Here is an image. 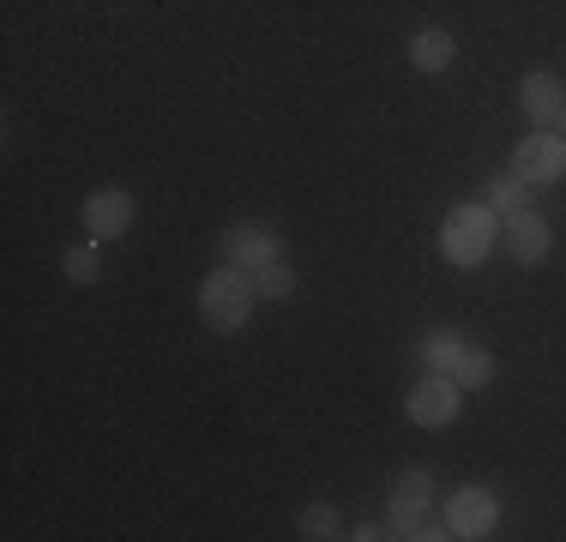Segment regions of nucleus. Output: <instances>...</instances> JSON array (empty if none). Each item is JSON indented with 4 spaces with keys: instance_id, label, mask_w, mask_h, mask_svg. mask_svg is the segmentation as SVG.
I'll use <instances>...</instances> for the list:
<instances>
[{
    "instance_id": "nucleus-1",
    "label": "nucleus",
    "mask_w": 566,
    "mask_h": 542,
    "mask_svg": "<svg viewBox=\"0 0 566 542\" xmlns=\"http://www.w3.org/2000/svg\"><path fill=\"white\" fill-rule=\"evenodd\" d=\"M501 248V217L489 211V199H476V206H452L440 217V260L458 265V271H476L489 253Z\"/></svg>"
},
{
    "instance_id": "nucleus-2",
    "label": "nucleus",
    "mask_w": 566,
    "mask_h": 542,
    "mask_svg": "<svg viewBox=\"0 0 566 542\" xmlns=\"http://www.w3.org/2000/svg\"><path fill=\"white\" fill-rule=\"evenodd\" d=\"M253 302H260V290H253V271H241V265L218 260V271L199 283V320H206L218 337H235L241 325H248Z\"/></svg>"
},
{
    "instance_id": "nucleus-3",
    "label": "nucleus",
    "mask_w": 566,
    "mask_h": 542,
    "mask_svg": "<svg viewBox=\"0 0 566 542\" xmlns=\"http://www.w3.org/2000/svg\"><path fill=\"white\" fill-rule=\"evenodd\" d=\"M458 410H464V386L452 374H422L410 392H403V416L416 428H452Z\"/></svg>"
},
{
    "instance_id": "nucleus-4",
    "label": "nucleus",
    "mask_w": 566,
    "mask_h": 542,
    "mask_svg": "<svg viewBox=\"0 0 566 542\" xmlns=\"http://www.w3.org/2000/svg\"><path fill=\"white\" fill-rule=\"evenodd\" d=\"M440 519H447V531L458 542H482V536L501 531V494H494V488H482V482H464L447 500V512H440Z\"/></svg>"
},
{
    "instance_id": "nucleus-5",
    "label": "nucleus",
    "mask_w": 566,
    "mask_h": 542,
    "mask_svg": "<svg viewBox=\"0 0 566 542\" xmlns=\"http://www.w3.org/2000/svg\"><path fill=\"white\" fill-rule=\"evenodd\" d=\"M512 175H524L531 187L566 181V139L555 127H531L518 145H512Z\"/></svg>"
},
{
    "instance_id": "nucleus-6",
    "label": "nucleus",
    "mask_w": 566,
    "mask_h": 542,
    "mask_svg": "<svg viewBox=\"0 0 566 542\" xmlns=\"http://www.w3.org/2000/svg\"><path fill=\"white\" fill-rule=\"evenodd\" d=\"M277 253H283V236H277L272 223H260V217L229 223L223 241H218V260L223 265H241V271H260L265 260H277Z\"/></svg>"
},
{
    "instance_id": "nucleus-7",
    "label": "nucleus",
    "mask_w": 566,
    "mask_h": 542,
    "mask_svg": "<svg viewBox=\"0 0 566 542\" xmlns=\"http://www.w3.org/2000/svg\"><path fill=\"white\" fill-rule=\"evenodd\" d=\"M133 217H139V199H133L127 187H97V194H85V206H78V223H85L91 241H120L133 229Z\"/></svg>"
},
{
    "instance_id": "nucleus-8",
    "label": "nucleus",
    "mask_w": 566,
    "mask_h": 542,
    "mask_svg": "<svg viewBox=\"0 0 566 542\" xmlns=\"http://www.w3.org/2000/svg\"><path fill=\"white\" fill-rule=\"evenodd\" d=\"M501 248L512 253V265H543L548 253H555V223H548L543 211H518V217H501Z\"/></svg>"
},
{
    "instance_id": "nucleus-9",
    "label": "nucleus",
    "mask_w": 566,
    "mask_h": 542,
    "mask_svg": "<svg viewBox=\"0 0 566 542\" xmlns=\"http://www.w3.org/2000/svg\"><path fill=\"white\" fill-rule=\"evenodd\" d=\"M518 108L531 127H555L560 108H566V79L548 73V66H531V73L518 79Z\"/></svg>"
},
{
    "instance_id": "nucleus-10",
    "label": "nucleus",
    "mask_w": 566,
    "mask_h": 542,
    "mask_svg": "<svg viewBox=\"0 0 566 542\" xmlns=\"http://www.w3.org/2000/svg\"><path fill=\"white\" fill-rule=\"evenodd\" d=\"M403 54H410L416 73H447V66L458 61V43H452V31H440V24H422V31L403 43Z\"/></svg>"
},
{
    "instance_id": "nucleus-11",
    "label": "nucleus",
    "mask_w": 566,
    "mask_h": 542,
    "mask_svg": "<svg viewBox=\"0 0 566 542\" xmlns=\"http://www.w3.org/2000/svg\"><path fill=\"white\" fill-rule=\"evenodd\" d=\"M428 500H434V494L392 488V494H386V531L403 536V542H416V536H422V519H428Z\"/></svg>"
},
{
    "instance_id": "nucleus-12",
    "label": "nucleus",
    "mask_w": 566,
    "mask_h": 542,
    "mask_svg": "<svg viewBox=\"0 0 566 542\" xmlns=\"http://www.w3.org/2000/svg\"><path fill=\"white\" fill-rule=\"evenodd\" d=\"M470 337L452 332V325H434V332H422V344H416V356H422V374H452L458 356H464Z\"/></svg>"
},
{
    "instance_id": "nucleus-13",
    "label": "nucleus",
    "mask_w": 566,
    "mask_h": 542,
    "mask_svg": "<svg viewBox=\"0 0 566 542\" xmlns=\"http://www.w3.org/2000/svg\"><path fill=\"white\" fill-rule=\"evenodd\" d=\"M482 194H489V211H494V217L531 211V181H524V175H512V169H501L489 187H482Z\"/></svg>"
},
{
    "instance_id": "nucleus-14",
    "label": "nucleus",
    "mask_w": 566,
    "mask_h": 542,
    "mask_svg": "<svg viewBox=\"0 0 566 542\" xmlns=\"http://www.w3.org/2000/svg\"><path fill=\"white\" fill-rule=\"evenodd\" d=\"M103 241H73V248L61 253V271H66V283L73 290H91V283H103Z\"/></svg>"
},
{
    "instance_id": "nucleus-15",
    "label": "nucleus",
    "mask_w": 566,
    "mask_h": 542,
    "mask_svg": "<svg viewBox=\"0 0 566 542\" xmlns=\"http://www.w3.org/2000/svg\"><path fill=\"white\" fill-rule=\"evenodd\" d=\"M295 536H307V542H332V536H344L338 507H332V500H307V507L295 512Z\"/></svg>"
},
{
    "instance_id": "nucleus-16",
    "label": "nucleus",
    "mask_w": 566,
    "mask_h": 542,
    "mask_svg": "<svg viewBox=\"0 0 566 542\" xmlns=\"http://www.w3.org/2000/svg\"><path fill=\"white\" fill-rule=\"evenodd\" d=\"M253 290H260V302H290V295L302 290V278H295V265L277 253V260H265L253 271Z\"/></svg>"
},
{
    "instance_id": "nucleus-17",
    "label": "nucleus",
    "mask_w": 566,
    "mask_h": 542,
    "mask_svg": "<svg viewBox=\"0 0 566 542\" xmlns=\"http://www.w3.org/2000/svg\"><path fill=\"white\" fill-rule=\"evenodd\" d=\"M494 374H501V362H494L482 344H464V356H458V368H452V379H458L464 392H489Z\"/></svg>"
},
{
    "instance_id": "nucleus-18",
    "label": "nucleus",
    "mask_w": 566,
    "mask_h": 542,
    "mask_svg": "<svg viewBox=\"0 0 566 542\" xmlns=\"http://www.w3.org/2000/svg\"><path fill=\"white\" fill-rule=\"evenodd\" d=\"M344 536H356V542H374V536H392V531H386V524H374V519H361V524H349Z\"/></svg>"
},
{
    "instance_id": "nucleus-19",
    "label": "nucleus",
    "mask_w": 566,
    "mask_h": 542,
    "mask_svg": "<svg viewBox=\"0 0 566 542\" xmlns=\"http://www.w3.org/2000/svg\"><path fill=\"white\" fill-rule=\"evenodd\" d=\"M555 133H560V139H566V108H560V121H555Z\"/></svg>"
}]
</instances>
